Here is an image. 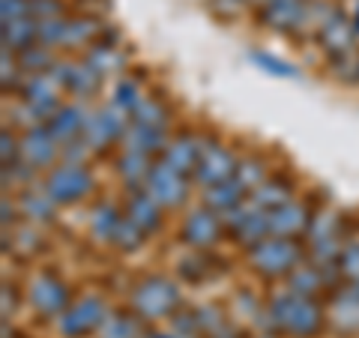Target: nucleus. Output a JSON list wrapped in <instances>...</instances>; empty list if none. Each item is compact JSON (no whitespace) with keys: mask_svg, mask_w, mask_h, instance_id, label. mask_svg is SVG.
I'll list each match as a JSON object with an SVG mask.
<instances>
[{"mask_svg":"<svg viewBox=\"0 0 359 338\" xmlns=\"http://www.w3.org/2000/svg\"><path fill=\"white\" fill-rule=\"evenodd\" d=\"M129 123L120 117V108H99L96 114L87 117V129H84V141L90 150H105L111 144H117L126 135Z\"/></svg>","mask_w":359,"mask_h":338,"instance_id":"nucleus-12","label":"nucleus"},{"mask_svg":"<svg viewBox=\"0 0 359 338\" xmlns=\"http://www.w3.org/2000/svg\"><path fill=\"white\" fill-rule=\"evenodd\" d=\"M51 75L57 78L66 90H72V93L81 96V99L93 96L96 90L102 87V78H105L99 69H93L87 60H81V63H57L51 69Z\"/></svg>","mask_w":359,"mask_h":338,"instance_id":"nucleus-13","label":"nucleus"},{"mask_svg":"<svg viewBox=\"0 0 359 338\" xmlns=\"http://www.w3.org/2000/svg\"><path fill=\"white\" fill-rule=\"evenodd\" d=\"M54 201L48 198V191H42V195H36V191H25L21 195V212H25V219L27 222H51L54 216Z\"/></svg>","mask_w":359,"mask_h":338,"instance_id":"nucleus-28","label":"nucleus"},{"mask_svg":"<svg viewBox=\"0 0 359 338\" xmlns=\"http://www.w3.org/2000/svg\"><path fill=\"white\" fill-rule=\"evenodd\" d=\"M147 191H150V198L159 204L162 210H174L180 207L186 201L189 195V186H186V174H180L174 171L168 162H153L150 165V174H147Z\"/></svg>","mask_w":359,"mask_h":338,"instance_id":"nucleus-9","label":"nucleus"},{"mask_svg":"<svg viewBox=\"0 0 359 338\" xmlns=\"http://www.w3.org/2000/svg\"><path fill=\"white\" fill-rule=\"evenodd\" d=\"M168 117H171V111H168L162 99H141V105L132 111V123H144V126H156V129H165Z\"/></svg>","mask_w":359,"mask_h":338,"instance_id":"nucleus-29","label":"nucleus"},{"mask_svg":"<svg viewBox=\"0 0 359 338\" xmlns=\"http://www.w3.org/2000/svg\"><path fill=\"white\" fill-rule=\"evenodd\" d=\"M18 66H21V69H25L27 75H39V72H51L54 66H57V60H54V54L45 48V45H42V48H36V45H33V48L21 51Z\"/></svg>","mask_w":359,"mask_h":338,"instance_id":"nucleus-32","label":"nucleus"},{"mask_svg":"<svg viewBox=\"0 0 359 338\" xmlns=\"http://www.w3.org/2000/svg\"><path fill=\"white\" fill-rule=\"evenodd\" d=\"M351 25H353V30L359 33V6H356V13H353V18H351Z\"/></svg>","mask_w":359,"mask_h":338,"instance_id":"nucleus-37","label":"nucleus"},{"mask_svg":"<svg viewBox=\"0 0 359 338\" xmlns=\"http://www.w3.org/2000/svg\"><path fill=\"white\" fill-rule=\"evenodd\" d=\"M204 147H207V141L201 138V135L183 132L180 138L168 141V147L162 153V162H168L180 174H195L198 159H201V153H204Z\"/></svg>","mask_w":359,"mask_h":338,"instance_id":"nucleus-15","label":"nucleus"},{"mask_svg":"<svg viewBox=\"0 0 359 338\" xmlns=\"http://www.w3.org/2000/svg\"><path fill=\"white\" fill-rule=\"evenodd\" d=\"M108 314L111 311L105 309V302L99 297H81L57 318V332L63 338H84L90 332L102 330V323H105Z\"/></svg>","mask_w":359,"mask_h":338,"instance_id":"nucleus-6","label":"nucleus"},{"mask_svg":"<svg viewBox=\"0 0 359 338\" xmlns=\"http://www.w3.org/2000/svg\"><path fill=\"white\" fill-rule=\"evenodd\" d=\"M306 18V0H261V21L273 30L299 27Z\"/></svg>","mask_w":359,"mask_h":338,"instance_id":"nucleus-17","label":"nucleus"},{"mask_svg":"<svg viewBox=\"0 0 359 338\" xmlns=\"http://www.w3.org/2000/svg\"><path fill=\"white\" fill-rule=\"evenodd\" d=\"M204 201H207L210 210H216V212H222V216H224V212H231L233 207H240L245 201V189H243V183L237 177H231L228 183H219V186L207 189Z\"/></svg>","mask_w":359,"mask_h":338,"instance_id":"nucleus-24","label":"nucleus"},{"mask_svg":"<svg viewBox=\"0 0 359 338\" xmlns=\"http://www.w3.org/2000/svg\"><path fill=\"white\" fill-rule=\"evenodd\" d=\"M339 269H341V276H351L353 281L359 278V240L356 236H347L344 249L339 255Z\"/></svg>","mask_w":359,"mask_h":338,"instance_id":"nucleus-36","label":"nucleus"},{"mask_svg":"<svg viewBox=\"0 0 359 338\" xmlns=\"http://www.w3.org/2000/svg\"><path fill=\"white\" fill-rule=\"evenodd\" d=\"M150 165H153L150 156L135 153V150H123V153H120V159H117V174H120L123 183L129 186V191H135L141 183H147Z\"/></svg>","mask_w":359,"mask_h":338,"instance_id":"nucleus-23","label":"nucleus"},{"mask_svg":"<svg viewBox=\"0 0 359 338\" xmlns=\"http://www.w3.org/2000/svg\"><path fill=\"white\" fill-rule=\"evenodd\" d=\"M60 81L51 72H39V75H27V81L21 84V99L25 108L30 111L33 120H51L60 108Z\"/></svg>","mask_w":359,"mask_h":338,"instance_id":"nucleus-7","label":"nucleus"},{"mask_svg":"<svg viewBox=\"0 0 359 338\" xmlns=\"http://www.w3.org/2000/svg\"><path fill=\"white\" fill-rule=\"evenodd\" d=\"M141 318L135 314H123V311H111L105 323H102V338H138L141 335Z\"/></svg>","mask_w":359,"mask_h":338,"instance_id":"nucleus-27","label":"nucleus"},{"mask_svg":"<svg viewBox=\"0 0 359 338\" xmlns=\"http://www.w3.org/2000/svg\"><path fill=\"white\" fill-rule=\"evenodd\" d=\"M224 228H228V234L237 243H243L245 249H252L255 243H261L269 236V216H266V210H261L255 204V201L252 204L243 201L240 207L224 212Z\"/></svg>","mask_w":359,"mask_h":338,"instance_id":"nucleus-8","label":"nucleus"},{"mask_svg":"<svg viewBox=\"0 0 359 338\" xmlns=\"http://www.w3.org/2000/svg\"><path fill=\"white\" fill-rule=\"evenodd\" d=\"M269 323L273 330L294 335V338H314L323 323H327V311L314 297H302L297 290H282L269 299Z\"/></svg>","mask_w":359,"mask_h":338,"instance_id":"nucleus-1","label":"nucleus"},{"mask_svg":"<svg viewBox=\"0 0 359 338\" xmlns=\"http://www.w3.org/2000/svg\"><path fill=\"white\" fill-rule=\"evenodd\" d=\"M222 231H224V219H219V212L210 207H198L183 219L177 236L189 249H210V245L219 243Z\"/></svg>","mask_w":359,"mask_h":338,"instance_id":"nucleus-10","label":"nucleus"},{"mask_svg":"<svg viewBox=\"0 0 359 338\" xmlns=\"http://www.w3.org/2000/svg\"><path fill=\"white\" fill-rule=\"evenodd\" d=\"M237 159H233V153L224 147V144H219V141H210L207 147H204V153H201V159H198V168H195V180L201 186H207V189H212V186H219V183H228V180L237 174Z\"/></svg>","mask_w":359,"mask_h":338,"instance_id":"nucleus-11","label":"nucleus"},{"mask_svg":"<svg viewBox=\"0 0 359 338\" xmlns=\"http://www.w3.org/2000/svg\"><path fill=\"white\" fill-rule=\"evenodd\" d=\"M39 39V21L27 15V18H15V21H4V48H15L18 54L33 48V42Z\"/></svg>","mask_w":359,"mask_h":338,"instance_id":"nucleus-22","label":"nucleus"},{"mask_svg":"<svg viewBox=\"0 0 359 338\" xmlns=\"http://www.w3.org/2000/svg\"><path fill=\"white\" fill-rule=\"evenodd\" d=\"M233 177L240 180L245 191H249V189L255 191L261 183H266V180L273 177V174L266 171V165H264L261 156H252V159H245V162H240V165H237V174H233Z\"/></svg>","mask_w":359,"mask_h":338,"instance_id":"nucleus-31","label":"nucleus"},{"mask_svg":"<svg viewBox=\"0 0 359 338\" xmlns=\"http://www.w3.org/2000/svg\"><path fill=\"white\" fill-rule=\"evenodd\" d=\"M57 138L51 135L48 126H30L25 132V138H21V159L27 162L30 171H36V168H45L57 159Z\"/></svg>","mask_w":359,"mask_h":338,"instance_id":"nucleus-14","label":"nucleus"},{"mask_svg":"<svg viewBox=\"0 0 359 338\" xmlns=\"http://www.w3.org/2000/svg\"><path fill=\"white\" fill-rule=\"evenodd\" d=\"M144 236H147V234H144L141 228H135V224L126 216H123L120 228L114 234V245H117V249H123V252H132V249H138V245H141Z\"/></svg>","mask_w":359,"mask_h":338,"instance_id":"nucleus-35","label":"nucleus"},{"mask_svg":"<svg viewBox=\"0 0 359 338\" xmlns=\"http://www.w3.org/2000/svg\"><path fill=\"white\" fill-rule=\"evenodd\" d=\"M353 294H356V297H359V278H356V281H353Z\"/></svg>","mask_w":359,"mask_h":338,"instance_id":"nucleus-38","label":"nucleus"},{"mask_svg":"<svg viewBox=\"0 0 359 338\" xmlns=\"http://www.w3.org/2000/svg\"><path fill=\"white\" fill-rule=\"evenodd\" d=\"M93 69H99L102 75H108V72H114V69H120L123 66V54L114 48V42H108V45H90L87 48V58H84Z\"/></svg>","mask_w":359,"mask_h":338,"instance_id":"nucleus-30","label":"nucleus"},{"mask_svg":"<svg viewBox=\"0 0 359 338\" xmlns=\"http://www.w3.org/2000/svg\"><path fill=\"white\" fill-rule=\"evenodd\" d=\"M45 191L54 204L69 207L84 201L93 191V174L87 171V165H75V162H63L45 177Z\"/></svg>","mask_w":359,"mask_h":338,"instance_id":"nucleus-4","label":"nucleus"},{"mask_svg":"<svg viewBox=\"0 0 359 338\" xmlns=\"http://www.w3.org/2000/svg\"><path fill=\"white\" fill-rule=\"evenodd\" d=\"M87 117H90V114H84L81 105H60L57 114H54L48 123H45V126L51 129V135L57 138V144H69V141L78 138V135H84Z\"/></svg>","mask_w":359,"mask_h":338,"instance_id":"nucleus-20","label":"nucleus"},{"mask_svg":"<svg viewBox=\"0 0 359 338\" xmlns=\"http://www.w3.org/2000/svg\"><path fill=\"white\" fill-rule=\"evenodd\" d=\"M252 201L266 212L276 210V207H285L294 201V180L287 174H273L266 183H261L252 191Z\"/></svg>","mask_w":359,"mask_h":338,"instance_id":"nucleus-21","label":"nucleus"},{"mask_svg":"<svg viewBox=\"0 0 359 338\" xmlns=\"http://www.w3.org/2000/svg\"><path fill=\"white\" fill-rule=\"evenodd\" d=\"M141 90H138V81L135 78H120L117 87H114V108L126 111V114H132L135 108L141 105Z\"/></svg>","mask_w":359,"mask_h":338,"instance_id":"nucleus-34","label":"nucleus"},{"mask_svg":"<svg viewBox=\"0 0 359 338\" xmlns=\"http://www.w3.org/2000/svg\"><path fill=\"white\" fill-rule=\"evenodd\" d=\"M249 264L264 278H287L297 266H302V245L287 236H273L255 243L249 249Z\"/></svg>","mask_w":359,"mask_h":338,"instance_id":"nucleus-3","label":"nucleus"},{"mask_svg":"<svg viewBox=\"0 0 359 338\" xmlns=\"http://www.w3.org/2000/svg\"><path fill=\"white\" fill-rule=\"evenodd\" d=\"M180 288L165 276H147L132 288L129 309L141 320H165L180 311Z\"/></svg>","mask_w":359,"mask_h":338,"instance_id":"nucleus-2","label":"nucleus"},{"mask_svg":"<svg viewBox=\"0 0 359 338\" xmlns=\"http://www.w3.org/2000/svg\"><path fill=\"white\" fill-rule=\"evenodd\" d=\"M353 36H356L353 25L339 13H332L320 25V42H323V48H327L332 58H347V54L353 51Z\"/></svg>","mask_w":359,"mask_h":338,"instance_id":"nucleus-18","label":"nucleus"},{"mask_svg":"<svg viewBox=\"0 0 359 338\" xmlns=\"http://www.w3.org/2000/svg\"><path fill=\"white\" fill-rule=\"evenodd\" d=\"M27 302L36 309L42 318H60V314L72 306L69 302V285L54 276L51 269H42L30 278L27 285Z\"/></svg>","mask_w":359,"mask_h":338,"instance_id":"nucleus-5","label":"nucleus"},{"mask_svg":"<svg viewBox=\"0 0 359 338\" xmlns=\"http://www.w3.org/2000/svg\"><path fill=\"white\" fill-rule=\"evenodd\" d=\"M126 219L135 224V228H141L144 234H153L162 224V207L150 198V191L135 189L126 198Z\"/></svg>","mask_w":359,"mask_h":338,"instance_id":"nucleus-19","label":"nucleus"},{"mask_svg":"<svg viewBox=\"0 0 359 338\" xmlns=\"http://www.w3.org/2000/svg\"><path fill=\"white\" fill-rule=\"evenodd\" d=\"M120 222H123V212L102 201V204L93 210V216H90V231H93V236L99 243H114Z\"/></svg>","mask_w":359,"mask_h":338,"instance_id":"nucleus-25","label":"nucleus"},{"mask_svg":"<svg viewBox=\"0 0 359 338\" xmlns=\"http://www.w3.org/2000/svg\"><path fill=\"white\" fill-rule=\"evenodd\" d=\"M266 216H269V234L273 236H287V240L306 234L311 219H314L311 210L306 204H297V201H290V204H285V207L269 210Z\"/></svg>","mask_w":359,"mask_h":338,"instance_id":"nucleus-16","label":"nucleus"},{"mask_svg":"<svg viewBox=\"0 0 359 338\" xmlns=\"http://www.w3.org/2000/svg\"><path fill=\"white\" fill-rule=\"evenodd\" d=\"M290 281V290H297V294L302 297H318L323 288H327V276H323V269L320 266H309V264H302L297 266L294 273L287 276Z\"/></svg>","mask_w":359,"mask_h":338,"instance_id":"nucleus-26","label":"nucleus"},{"mask_svg":"<svg viewBox=\"0 0 359 338\" xmlns=\"http://www.w3.org/2000/svg\"><path fill=\"white\" fill-rule=\"evenodd\" d=\"M249 60H252L255 66H261V69L269 72V75H278V78H299V69H297L294 63L278 60V58H273V54H266V51H252Z\"/></svg>","mask_w":359,"mask_h":338,"instance_id":"nucleus-33","label":"nucleus"}]
</instances>
